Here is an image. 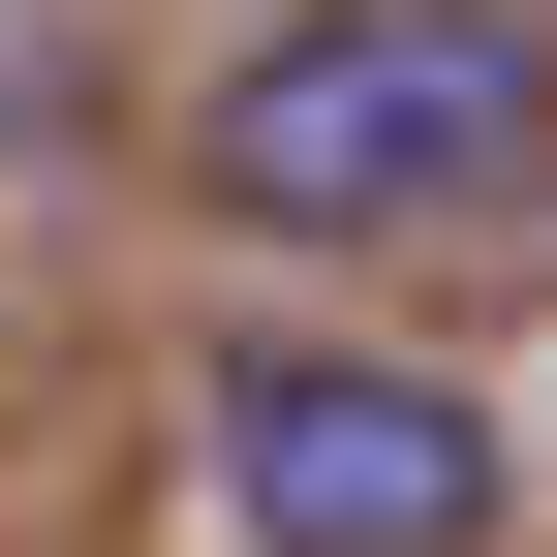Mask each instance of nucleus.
<instances>
[{
  "label": "nucleus",
  "instance_id": "f257e3e1",
  "mask_svg": "<svg viewBox=\"0 0 557 557\" xmlns=\"http://www.w3.org/2000/svg\"><path fill=\"white\" fill-rule=\"evenodd\" d=\"M527 156H557V0H278L218 62V218H278V248L465 218Z\"/></svg>",
  "mask_w": 557,
  "mask_h": 557
},
{
  "label": "nucleus",
  "instance_id": "f03ea898",
  "mask_svg": "<svg viewBox=\"0 0 557 557\" xmlns=\"http://www.w3.org/2000/svg\"><path fill=\"white\" fill-rule=\"evenodd\" d=\"M218 527L248 557H496V403L465 372H341V341H248L218 372Z\"/></svg>",
  "mask_w": 557,
  "mask_h": 557
}]
</instances>
